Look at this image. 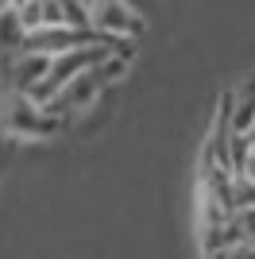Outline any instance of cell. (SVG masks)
<instances>
[{
  "instance_id": "1",
  "label": "cell",
  "mask_w": 255,
  "mask_h": 259,
  "mask_svg": "<svg viewBox=\"0 0 255 259\" xmlns=\"http://www.w3.org/2000/svg\"><path fill=\"white\" fill-rule=\"evenodd\" d=\"M4 128H8L12 136H20V140H42V136H51V132L62 128V116H54L42 101L27 97V93H16L8 116H4Z\"/></svg>"
},
{
  "instance_id": "2",
  "label": "cell",
  "mask_w": 255,
  "mask_h": 259,
  "mask_svg": "<svg viewBox=\"0 0 255 259\" xmlns=\"http://www.w3.org/2000/svg\"><path fill=\"white\" fill-rule=\"evenodd\" d=\"M89 27L105 39L128 43V39L139 35V16L128 0H93L89 4Z\"/></svg>"
},
{
  "instance_id": "3",
  "label": "cell",
  "mask_w": 255,
  "mask_h": 259,
  "mask_svg": "<svg viewBox=\"0 0 255 259\" xmlns=\"http://www.w3.org/2000/svg\"><path fill=\"white\" fill-rule=\"evenodd\" d=\"M51 70V54L47 51H31V47H20L12 51L8 58V81L16 93H35L42 85V77Z\"/></svg>"
},
{
  "instance_id": "4",
  "label": "cell",
  "mask_w": 255,
  "mask_h": 259,
  "mask_svg": "<svg viewBox=\"0 0 255 259\" xmlns=\"http://www.w3.org/2000/svg\"><path fill=\"white\" fill-rule=\"evenodd\" d=\"M251 124H255V85H244L236 93V108H228V124H224V128L247 136Z\"/></svg>"
},
{
  "instance_id": "5",
  "label": "cell",
  "mask_w": 255,
  "mask_h": 259,
  "mask_svg": "<svg viewBox=\"0 0 255 259\" xmlns=\"http://www.w3.org/2000/svg\"><path fill=\"white\" fill-rule=\"evenodd\" d=\"M23 27L20 20H16V8H4L0 12V51H20L23 47Z\"/></svg>"
},
{
  "instance_id": "6",
  "label": "cell",
  "mask_w": 255,
  "mask_h": 259,
  "mask_svg": "<svg viewBox=\"0 0 255 259\" xmlns=\"http://www.w3.org/2000/svg\"><path fill=\"white\" fill-rule=\"evenodd\" d=\"M58 8H62L66 27H74V31H93V27H89V4H85V0H58Z\"/></svg>"
},
{
  "instance_id": "7",
  "label": "cell",
  "mask_w": 255,
  "mask_h": 259,
  "mask_svg": "<svg viewBox=\"0 0 255 259\" xmlns=\"http://www.w3.org/2000/svg\"><path fill=\"white\" fill-rule=\"evenodd\" d=\"M247 140H251V143H255V124H251V132H247Z\"/></svg>"
},
{
  "instance_id": "8",
  "label": "cell",
  "mask_w": 255,
  "mask_h": 259,
  "mask_svg": "<svg viewBox=\"0 0 255 259\" xmlns=\"http://www.w3.org/2000/svg\"><path fill=\"white\" fill-rule=\"evenodd\" d=\"M20 4H27V0H12V8H20Z\"/></svg>"
},
{
  "instance_id": "9",
  "label": "cell",
  "mask_w": 255,
  "mask_h": 259,
  "mask_svg": "<svg viewBox=\"0 0 255 259\" xmlns=\"http://www.w3.org/2000/svg\"><path fill=\"white\" fill-rule=\"evenodd\" d=\"M85 4H93V0H85Z\"/></svg>"
}]
</instances>
